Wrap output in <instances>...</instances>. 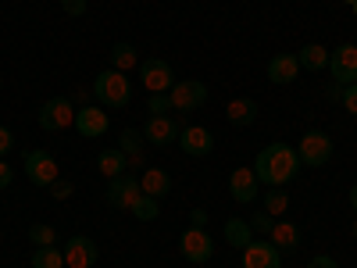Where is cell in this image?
I'll use <instances>...</instances> for the list:
<instances>
[{
    "label": "cell",
    "instance_id": "cell-23",
    "mask_svg": "<svg viewBox=\"0 0 357 268\" xmlns=\"http://www.w3.org/2000/svg\"><path fill=\"white\" fill-rule=\"evenodd\" d=\"M225 240H229L236 251H243V247L254 240L250 222H243V218H229V222H225Z\"/></svg>",
    "mask_w": 357,
    "mask_h": 268
},
{
    "label": "cell",
    "instance_id": "cell-8",
    "mask_svg": "<svg viewBox=\"0 0 357 268\" xmlns=\"http://www.w3.org/2000/svg\"><path fill=\"white\" fill-rule=\"evenodd\" d=\"M329 72H333V82L340 86L357 82V47L354 43H343L329 54Z\"/></svg>",
    "mask_w": 357,
    "mask_h": 268
},
{
    "label": "cell",
    "instance_id": "cell-10",
    "mask_svg": "<svg viewBox=\"0 0 357 268\" xmlns=\"http://www.w3.org/2000/svg\"><path fill=\"white\" fill-rule=\"evenodd\" d=\"M243 268H282V251L272 240H250L243 247Z\"/></svg>",
    "mask_w": 357,
    "mask_h": 268
},
{
    "label": "cell",
    "instance_id": "cell-39",
    "mask_svg": "<svg viewBox=\"0 0 357 268\" xmlns=\"http://www.w3.org/2000/svg\"><path fill=\"white\" fill-rule=\"evenodd\" d=\"M325 97H329V100H340V97H343V86H340V82H333L329 89H325Z\"/></svg>",
    "mask_w": 357,
    "mask_h": 268
},
{
    "label": "cell",
    "instance_id": "cell-15",
    "mask_svg": "<svg viewBox=\"0 0 357 268\" xmlns=\"http://www.w3.org/2000/svg\"><path fill=\"white\" fill-rule=\"evenodd\" d=\"M107 111L104 107H79L75 111V129H79V136H89V140H97V136H104L107 133Z\"/></svg>",
    "mask_w": 357,
    "mask_h": 268
},
{
    "label": "cell",
    "instance_id": "cell-18",
    "mask_svg": "<svg viewBox=\"0 0 357 268\" xmlns=\"http://www.w3.org/2000/svg\"><path fill=\"white\" fill-rule=\"evenodd\" d=\"M139 190L161 200V197H168V193H172V175H168L165 168H146V172L139 175Z\"/></svg>",
    "mask_w": 357,
    "mask_h": 268
},
{
    "label": "cell",
    "instance_id": "cell-41",
    "mask_svg": "<svg viewBox=\"0 0 357 268\" xmlns=\"http://www.w3.org/2000/svg\"><path fill=\"white\" fill-rule=\"evenodd\" d=\"M343 4H350V8H354V4H357V0H343Z\"/></svg>",
    "mask_w": 357,
    "mask_h": 268
},
{
    "label": "cell",
    "instance_id": "cell-26",
    "mask_svg": "<svg viewBox=\"0 0 357 268\" xmlns=\"http://www.w3.org/2000/svg\"><path fill=\"white\" fill-rule=\"evenodd\" d=\"M118 151H122L132 165H143V133H136V129H126L122 133V143H118Z\"/></svg>",
    "mask_w": 357,
    "mask_h": 268
},
{
    "label": "cell",
    "instance_id": "cell-6",
    "mask_svg": "<svg viewBox=\"0 0 357 268\" xmlns=\"http://www.w3.org/2000/svg\"><path fill=\"white\" fill-rule=\"evenodd\" d=\"M168 97H172V107H178V111H197V107H204V100H207V86L200 82V79H178L172 89H168Z\"/></svg>",
    "mask_w": 357,
    "mask_h": 268
},
{
    "label": "cell",
    "instance_id": "cell-42",
    "mask_svg": "<svg viewBox=\"0 0 357 268\" xmlns=\"http://www.w3.org/2000/svg\"><path fill=\"white\" fill-rule=\"evenodd\" d=\"M354 240H357V222H354Z\"/></svg>",
    "mask_w": 357,
    "mask_h": 268
},
{
    "label": "cell",
    "instance_id": "cell-13",
    "mask_svg": "<svg viewBox=\"0 0 357 268\" xmlns=\"http://www.w3.org/2000/svg\"><path fill=\"white\" fill-rule=\"evenodd\" d=\"M97 258H100V251L89 236H72V240L65 244V265L68 268H93Z\"/></svg>",
    "mask_w": 357,
    "mask_h": 268
},
{
    "label": "cell",
    "instance_id": "cell-9",
    "mask_svg": "<svg viewBox=\"0 0 357 268\" xmlns=\"http://www.w3.org/2000/svg\"><path fill=\"white\" fill-rule=\"evenodd\" d=\"M186 126H178L172 114H151L146 118V126H143V140L146 143H154V147H168L178 140V133H183Z\"/></svg>",
    "mask_w": 357,
    "mask_h": 268
},
{
    "label": "cell",
    "instance_id": "cell-31",
    "mask_svg": "<svg viewBox=\"0 0 357 268\" xmlns=\"http://www.w3.org/2000/svg\"><path fill=\"white\" fill-rule=\"evenodd\" d=\"M146 107H151V114H168L172 111V97L168 94H151V104Z\"/></svg>",
    "mask_w": 357,
    "mask_h": 268
},
{
    "label": "cell",
    "instance_id": "cell-21",
    "mask_svg": "<svg viewBox=\"0 0 357 268\" xmlns=\"http://www.w3.org/2000/svg\"><path fill=\"white\" fill-rule=\"evenodd\" d=\"M268 240H272L279 251H296V244H301V229H296L293 222H275L272 232H268Z\"/></svg>",
    "mask_w": 357,
    "mask_h": 268
},
{
    "label": "cell",
    "instance_id": "cell-30",
    "mask_svg": "<svg viewBox=\"0 0 357 268\" xmlns=\"http://www.w3.org/2000/svg\"><path fill=\"white\" fill-rule=\"evenodd\" d=\"M272 225H275V218L268 215V211H257V215L250 218V229H254V232H261L264 240H268V232H272Z\"/></svg>",
    "mask_w": 357,
    "mask_h": 268
},
{
    "label": "cell",
    "instance_id": "cell-35",
    "mask_svg": "<svg viewBox=\"0 0 357 268\" xmlns=\"http://www.w3.org/2000/svg\"><path fill=\"white\" fill-rule=\"evenodd\" d=\"M11 147H15V133H11L8 126H0V158H4Z\"/></svg>",
    "mask_w": 357,
    "mask_h": 268
},
{
    "label": "cell",
    "instance_id": "cell-34",
    "mask_svg": "<svg viewBox=\"0 0 357 268\" xmlns=\"http://www.w3.org/2000/svg\"><path fill=\"white\" fill-rule=\"evenodd\" d=\"M61 8H65V15L82 18V15H86V8H89V0H61Z\"/></svg>",
    "mask_w": 357,
    "mask_h": 268
},
{
    "label": "cell",
    "instance_id": "cell-28",
    "mask_svg": "<svg viewBox=\"0 0 357 268\" xmlns=\"http://www.w3.org/2000/svg\"><path fill=\"white\" fill-rule=\"evenodd\" d=\"M286 207H289V193H286L282 186H272V190L264 193V211L272 215V218H279Z\"/></svg>",
    "mask_w": 357,
    "mask_h": 268
},
{
    "label": "cell",
    "instance_id": "cell-37",
    "mask_svg": "<svg viewBox=\"0 0 357 268\" xmlns=\"http://www.w3.org/2000/svg\"><path fill=\"white\" fill-rule=\"evenodd\" d=\"M11 179H15V172H11V165L0 158V190H8L11 186Z\"/></svg>",
    "mask_w": 357,
    "mask_h": 268
},
{
    "label": "cell",
    "instance_id": "cell-33",
    "mask_svg": "<svg viewBox=\"0 0 357 268\" xmlns=\"http://www.w3.org/2000/svg\"><path fill=\"white\" fill-rule=\"evenodd\" d=\"M47 190H50V197H54V200H68V197H72V183H68V179H65V183L57 179V183H50Z\"/></svg>",
    "mask_w": 357,
    "mask_h": 268
},
{
    "label": "cell",
    "instance_id": "cell-17",
    "mask_svg": "<svg viewBox=\"0 0 357 268\" xmlns=\"http://www.w3.org/2000/svg\"><path fill=\"white\" fill-rule=\"evenodd\" d=\"M301 75V61H296V54H275L272 61H268V79L275 86H286Z\"/></svg>",
    "mask_w": 357,
    "mask_h": 268
},
{
    "label": "cell",
    "instance_id": "cell-24",
    "mask_svg": "<svg viewBox=\"0 0 357 268\" xmlns=\"http://www.w3.org/2000/svg\"><path fill=\"white\" fill-rule=\"evenodd\" d=\"M136 65H139V54H136L132 43H114V47H111V68L129 72V68H136Z\"/></svg>",
    "mask_w": 357,
    "mask_h": 268
},
{
    "label": "cell",
    "instance_id": "cell-20",
    "mask_svg": "<svg viewBox=\"0 0 357 268\" xmlns=\"http://www.w3.org/2000/svg\"><path fill=\"white\" fill-rule=\"evenodd\" d=\"M296 61H301V68H307V72H321V68H329V50H325L321 43H307V47H301Z\"/></svg>",
    "mask_w": 357,
    "mask_h": 268
},
{
    "label": "cell",
    "instance_id": "cell-2",
    "mask_svg": "<svg viewBox=\"0 0 357 268\" xmlns=\"http://www.w3.org/2000/svg\"><path fill=\"white\" fill-rule=\"evenodd\" d=\"M93 97L104 104V107H126L129 97H132V82L126 79V72L118 68H107L93 79Z\"/></svg>",
    "mask_w": 357,
    "mask_h": 268
},
{
    "label": "cell",
    "instance_id": "cell-43",
    "mask_svg": "<svg viewBox=\"0 0 357 268\" xmlns=\"http://www.w3.org/2000/svg\"><path fill=\"white\" fill-rule=\"evenodd\" d=\"M354 11H357V4H354Z\"/></svg>",
    "mask_w": 357,
    "mask_h": 268
},
{
    "label": "cell",
    "instance_id": "cell-22",
    "mask_svg": "<svg viewBox=\"0 0 357 268\" xmlns=\"http://www.w3.org/2000/svg\"><path fill=\"white\" fill-rule=\"evenodd\" d=\"M97 168L107 175V179H118V175H126V168H129V158L118 151V147H111V151H100V158H97Z\"/></svg>",
    "mask_w": 357,
    "mask_h": 268
},
{
    "label": "cell",
    "instance_id": "cell-19",
    "mask_svg": "<svg viewBox=\"0 0 357 268\" xmlns=\"http://www.w3.org/2000/svg\"><path fill=\"white\" fill-rule=\"evenodd\" d=\"M225 118H229L232 126H254L257 122V104L250 97H236V100H229Z\"/></svg>",
    "mask_w": 357,
    "mask_h": 268
},
{
    "label": "cell",
    "instance_id": "cell-1",
    "mask_svg": "<svg viewBox=\"0 0 357 268\" xmlns=\"http://www.w3.org/2000/svg\"><path fill=\"white\" fill-rule=\"evenodd\" d=\"M296 172H301V158H296V151L289 143H282V140L268 143L264 151H257V158H254V175H257V183H264V186H286Z\"/></svg>",
    "mask_w": 357,
    "mask_h": 268
},
{
    "label": "cell",
    "instance_id": "cell-16",
    "mask_svg": "<svg viewBox=\"0 0 357 268\" xmlns=\"http://www.w3.org/2000/svg\"><path fill=\"white\" fill-rule=\"evenodd\" d=\"M229 193H232V200L250 204V200L261 193V183H257L254 168H236V172L229 175Z\"/></svg>",
    "mask_w": 357,
    "mask_h": 268
},
{
    "label": "cell",
    "instance_id": "cell-29",
    "mask_svg": "<svg viewBox=\"0 0 357 268\" xmlns=\"http://www.w3.org/2000/svg\"><path fill=\"white\" fill-rule=\"evenodd\" d=\"M29 240H33L36 247H54L57 244V229L47 225V222H36V225H29Z\"/></svg>",
    "mask_w": 357,
    "mask_h": 268
},
{
    "label": "cell",
    "instance_id": "cell-14",
    "mask_svg": "<svg viewBox=\"0 0 357 268\" xmlns=\"http://www.w3.org/2000/svg\"><path fill=\"white\" fill-rule=\"evenodd\" d=\"M178 147H183L190 158H204V154L215 151V136L204 126H186L183 133H178Z\"/></svg>",
    "mask_w": 357,
    "mask_h": 268
},
{
    "label": "cell",
    "instance_id": "cell-32",
    "mask_svg": "<svg viewBox=\"0 0 357 268\" xmlns=\"http://www.w3.org/2000/svg\"><path fill=\"white\" fill-rule=\"evenodd\" d=\"M343 107L350 111V114H357V82H350V86H343Z\"/></svg>",
    "mask_w": 357,
    "mask_h": 268
},
{
    "label": "cell",
    "instance_id": "cell-25",
    "mask_svg": "<svg viewBox=\"0 0 357 268\" xmlns=\"http://www.w3.org/2000/svg\"><path fill=\"white\" fill-rule=\"evenodd\" d=\"M129 211L136 215V222H154V218L161 215V204H158V197H151V193H139V197L132 200Z\"/></svg>",
    "mask_w": 357,
    "mask_h": 268
},
{
    "label": "cell",
    "instance_id": "cell-7",
    "mask_svg": "<svg viewBox=\"0 0 357 268\" xmlns=\"http://www.w3.org/2000/svg\"><path fill=\"white\" fill-rule=\"evenodd\" d=\"M139 75H143L146 94H168V89L175 86V72H172V65H168V61H161V57L139 61Z\"/></svg>",
    "mask_w": 357,
    "mask_h": 268
},
{
    "label": "cell",
    "instance_id": "cell-44",
    "mask_svg": "<svg viewBox=\"0 0 357 268\" xmlns=\"http://www.w3.org/2000/svg\"><path fill=\"white\" fill-rule=\"evenodd\" d=\"M65 268H68V265H65Z\"/></svg>",
    "mask_w": 357,
    "mask_h": 268
},
{
    "label": "cell",
    "instance_id": "cell-36",
    "mask_svg": "<svg viewBox=\"0 0 357 268\" xmlns=\"http://www.w3.org/2000/svg\"><path fill=\"white\" fill-rule=\"evenodd\" d=\"M307 268H340V265H336V258H329V254H318V258L307 261Z\"/></svg>",
    "mask_w": 357,
    "mask_h": 268
},
{
    "label": "cell",
    "instance_id": "cell-11",
    "mask_svg": "<svg viewBox=\"0 0 357 268\" xmlns=\"http://www.w3.org/2000/svg\"><path fill=\"white\" fill-rule=\"evenodd\" d=\"M25 175H29V183H36V186H50V183H57V161L47 151H29L25 154Z\"/></svg>",
    "mask_w": 357,
    "mask_h": 268
},
{
    "label": "cell",
    "instance_id": "cell-5",
    "mask_svg": "<svg viewBox=\"0 0 357 268\" xmlns=\"http://www.w3.org/2000/svg\"><path fill=\"white\" fill-rule=\"evenodd\" d=\"M36 122H40V129H43V133H57V129H68V126H75L72 100H65V97H54V100H47V104L40 107V114H36Z\"/></svg>",
    "mask_w": 357,
    "mask_h": 268
},
{
    "label": "cell",
    "instance_id": "cell-27",
    "mask_svg": "<svg viewBox=\"0 0 357 268\" xmlns=\"http://www.w3.org/2000/svg\"><path fill=\"white\" fill-rule=\"evenodd\" d=\"M33 268H65V251H57V247L33 251Z\"/></svg>",
    "mask_w": 357,
    "mask_h": 268
},
{
    "label": "cell",
    "instance_id": "cell-4",
    "mask_svg": "<svg viewBox=\"0 0 357 268\" xmlns=\"http://www.w3.org/2000/svg\"><path fill=\"white\" fill-rule=\"evenodd\" d=\"M178 251H183V258H186V261L204 265V261H211V254H215V240L207 236V229L190 225L183 236H178Z\"/></svg>",
    "mask_w": 357,
    "mask_h": 268
},
{
    "label": "cell",
    "instance_id": "cell-38",
    "mask_svg": "<svg viewBox=\"0 0 357 268\" xmlns=\"http://www.w3.org/2000/svg\"><path fill=\"white\" fill-rule=\"evenodd\" d=\"M190 222H193L197 229H204V225H207V215L200 211V207H193V215H190Z\"/></svg>",
    "mask_w": 357,
    "mask_h": 268
},
{
    "label": "cell",
    "instance_id": "cell-12",
    "mask_svg": "<svg viewBox=\"0 0 357 268\" xmlns=\"http://www.w3.org/2000/svg\"><path fill=\"white\" fill-rule=\"evenodd\" d=\"M139 193H143V190H139V179L126 172V175L111 179V186H107V204H111V207H118V211H129L132 200H136Z\"/></svg>",
    "mask_w": 357,
    "mask_h": 268
},
{
    "label": "cell",
    "instance_id": "cell-40",
    "mask_svg": "<svg viewBox=\"0 0 357 268\" xmlns=\"http://www.w3.org/2000/svg\"><path fill=\"white\" fill-rule=\"evenodd\" d=\"M350 207L357 211V186H350Z\"/></svg>",
    "mask_w": 357,
    "mask_h": 268
},
{
    "label": "cell",
    "instance_id": "cell-3",
    "mask_svg": "<svg viewBox=\"0 0 357 268\" xmlns=\"http://www.w3.org/2000/svg\"><path fill=\"white\" fill-rule=\"evenodd\" d=\"M296 158H301V165H311V168H321L333 161V136H325L321 129H311L301 136V143H296Z\"/></svg>",
    "mask_w": 357,
    "mask_h": 268
}]
</instances>
